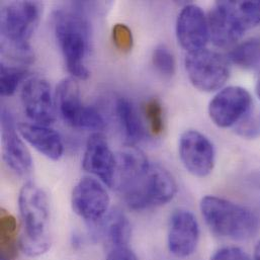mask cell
Listing matches in <instances>:
<instances>
[{"label":"cell","instance_id":"obj_1","mask_svg":"<svg viewBox=\"0 0 260 260\" xmlns=\"http://www.w3.org/2000/svg\"><path fill=\"white\" fill-rule=\"evenodd\" d=\"M41 19V6L34 1H14L5 4L0 14L1 50L3 54L23 65L34 60L28 44Z\"/></svg>","mask_w":260,"mask_h":260},{"label":"cell","instance_id":"obj_2","mask_svg":"<svg viewBox=\"0 0 260 260\" xmlns=\"http://www.w3.org/2000/svg\"><path fill=\"white\" fill-rule=\"evenodd\" d=\"M18 208L22 223L20 249L30 257L43 255L51 247L47 194L35 183L27 182L19 191Z\"/></svg>","mask_w":260,"mask_h":260},{"label":"cell","instance_id":"obj_3","mask_svg":"<svg viewBox=\"0 0 260 260\" xmlns=\"http://www.w3.org/2000/svg\"><path fill=\"white\" fill-rule=\"evenodd\" d=\"M53 22L67 70L77 79H87L90 74L85 63L90 45L87 19L77 10L64 8L54 13Z\"/></svg>","mask_w":260,"mask_h":260},{"label":"cell","instance_id":"obj_4","mask_svg":"<svg viewBox=\"0 0 260 260\" xmlns=\"http://www.w3.org/2000/svg\"><path fill=\"white\" fill-rule=\"evenodd\" d=\"M201 212L212 232L223 238L245 241L259 229L258 217L251 210L219 197L203 198Z\"/></svg>","mask_w":260,"mask_h":260},{"label":"cell","instance_id":"obj_5","mask_svg":"<svg viewBox=\"0 0 260 260\" xmlns=\"http://www.w3.org/2000/svg\"><path fill=\"white\" fill-rule=\"evenodd\" d=\"M210 39L219 48L236 43L260 23V1H218L208 16Z\"/></svg>","mask_w":260,"mask_h":260},{"label":"cell","instance_id":"obj_6","mask_svg":"<svg viewBox=\"0 0 260 260\" xmlns=\"http://www.w3.org/2000/svg\"><path fill=\"white\" fill-rule=\"evenodd\" d=\"M176 192L177 184L172 174L160 164L150 162L121 194L130 209L142 211L166 205Z\"/></svg>","mask_w":260,"mask_h":260},{"label":"cell","instance_id":"obj_7","mask_svg":"<svg viewBox=\"0 0 260 260\" xmlns=\"http://www.w3.org/2000/svg\"><path fill=\"white\" fill-rule=\"evenodd\" d=\"M185 70L191 84L205 92L219 90L230 76L229 60L222 54L208 49L187 53Z\"/></svg>","mask_w":260,"mask_h":260},{"label":"cell","instance_id":"obj_8","mask_svg":"<svg viewBox=\"0 0 260 260\" xmlns=\"http://www.w3.org/2000/svg\"><path fill=\"white\" fill-rule=\"evenodd\" d=\"M56 105L64 122L73 128L101 131L106 127L100 111L82 103L79 86L74 78H65L59 83Z\"/></svg>","mask_w":260,"mask_h":260},{"label":"cell","instance_id":"obj_9","mask_svg":"<svg viewBox=\"0 0 260 260\" xmlns=\"http://www.w3.org/2000/svg\"><path fill=\"white\" fill-rule=\"evenodd\" d=\"M179 158L185 169L197 177H206L214 169L216 152L213 143L199 131H185L178 144Z\"/></svg>","mask_w":260,"mask_h":260},{"label":"cell","instance_id":"obj_10","mask_svg":"<svg viewBox=\"0 0 260 260\" xmlns=\"http://www.w3.org/2000/svg\"><path fill=\"white\" fill-rule=\"evenodd\" d=\"M250 93L240 86H229L217 93L209 106V115L219 128H230L238 124L250 111Z\"/></svg>","mask_w":260,"mask_h":260},{"label":"cell","instance_id":"obj_11","mask_svg":"<svg viewBox=\"0 0 260 260\" xmlns=\"http://www.w3.org/2000/svg\"><path fill=\"white\" fill-rule=\"evenodd\" d=\"M110 196L100 180L82 178L74 187L71 198L73 211L82 219L100 222L110 211Z\"/></svg>","mask_w":260,"mask_h":260},{"label":"cell","instance_id":"obj_12","mask_svg":"<svg viewBox=\"0 0 260 260\" xmlns=\"http://www.w3.org/2000/svg\"><path fill=\"white\" fill-rule=\"evenodd\" d=\"M200 240V225L194 215L183 209L173 212L169 219L167 243L171 254L186 258L194 253Z\"/></svg>","mask_w":260,"mask_h":260},{"label":"cell","instance_id":"obj_13","mask_svg":"<svg viewBox=\"0 0 260 260\" xmlns=\"http://www.w3.org/2000/svg\"><path fill=\"white\" fill-rule=\"evenodd\" d=\"M1 130L4 162L17 176L28 177L32 171L30 153L16 133L12 115L5 108L1 111Z\"/></svg>","mask_w":260,"mask_h":260},{"label":"cell","instance_id":"obj_14","mask_svg":"<svg viewBox=\"0 0 260 260\" xmlns=\"http://www.w3.org/2000/svg\"><path fill=\"white\" fill-rule=\"evenodd\" d=\"M21 103L26 116L36 124L48 126L56 117L55 103L49 83L40 77L28 79L21 90Z\"/></svg>","mask_w":260,"mask_h":260},{"label":"cell","instance_id":"obj_15","mask_svg":"<svg viewBox=\"0 0 260 260\" xmlns=\"http://www.w3.org/2000/svg\"><path fill=\"white\" fill-rule=\"evenodd\" d=\"M176 37L188 53L205 49L210 31L208 17L201 7L189 4L181 9L176 20Z\"/></svg>","mask_w":260,"mask_h":260},{"label":"cell","instance_id":"obj_16","mask_svg":"<svg viewBox=\"0 0 260 260\" xmlns=\"http://www.w3.org/2000/svg\"><path fill=\"white\" fill-rule=\"evenodd\" d=\"M82 165L85 171L113 187L116 172V155L113 153L104 134L96 132L88 138Z\"/></svg>","mask_w":260,"mask_h":260},{"label":"cell","instance_id":"obj_17","mask_svg":"<svg viewBox=\"0 0 260 260\" xmlns=\"http://www.w3.org/2000/svg\"><path fill=\"white\" fill-rule=\"evenodd\" d=\"M18 133L29 145L47 158L57 161L63 156V141L56 131L39 124L21 123L18 125Z\"/></svg>","mask_w":260,"mask_h":260},{"label":"cell","instance_id":"obj_18","mask_svg":"<svg viewBox=\"0 0 260 260\" xmlns=\"http://www.w3.org/2000/svg\"><path fill=\"white\" fill-rule=\"evenodd\" d=\"M149 164L150 161L146 155L135 146L123 149L116 155V172L113 187L122 193Z\"/></svg>","mask_w":260,"mask_h":260},{"label":"cell","instance_id":"obj_19","mask_svg":"<svg viewBox=\"0 0 260 260\" xmlns=\"http://www.w3.org/2000/svg\"><path fill=\"white\" fill-rule=\"evenodd\" d=\"M98 223L99 235L110 251L128 247L132 230L130 221L122 211L118 209L111 210Z\"/></svg>","mask_w":260,"mask_h":260},{"label":"cell","instance_id":"obj_20","mask_svg":"<svg viewBox=\"0 0 260 260\" xmlns=\"http://www.w3.org/2000/svg\"><path fill=\"white\" fill-rule=\"evenodd\" d=\"M116 112L129 145L134 146L142 141L145 136V129L140 116L130 100L120 98L116 103Z\"/></svg>","mask_w":260,"mask_h":260},{"label":"cell","instance_id":"obj_21","mask_svg":"<svg viewBox=\"0 0 260 260\" xmlns=\"http://www.w3.org/2000/svg\"><path fill=\"white\" fill-rule=\"evenodd\" d=\"M20 248V236L16 219L2 210L0 217V250L1 259L13 260Z\"/></svg>","mask_w":260,"mask_h":260},{"label":"cell","instance_id":"obj_22","mask_svg":"<svg viewBox=\"0 0 260 260\" xmlns=\"http://www.w3.org/2000/svg\"><path fill=\"white\" fill-rule=\"evenodd\" d=\"M229 60L243 69L260 65V38H254L238 45L229 55Z\"/></svg>","mask_w":260,"mask_h":260},{"label":"cell","instance_id":"obj_23","mask_svg":"<svg viewBox=\"0 0 260 260\" xmlns=\"http://www.w3.org/2000/svg\"><path fill=\"white\" fill-rule=\"evenodd\" d=\"M27 70L23 66H10L1 63L0 67V91L3 96L14 94L20 82L25 78Z\"/></svg>","mask_w":260,"mask_h":260},{"label":"cell","instance_id":"obj_24","mask_svg":"<svg viewBox=\"0 0 260 260\" xmlns=\"http://www.w3.org/2000/svg\"><path fill=\"white\" fill-rule=\"evenodd\" d=\"M153 65L156 70L165 77H171L175 73V58L170 49L165 45H158L152 56Z\"/></svg>","mask_w":260,"mask_h":260},{"label":"cell","instance_id":"obj_25","mask_svg":"<svg viewBox=\"0 0 260 260\" xmlns=\"http://www.w3.org/2000/svg\"><path fill=\"white\" fill-rule=\"evenodd\" d=\"M144 113L149 124L150 132L154 136H159L164 131L163 109L157 99H151L144 106Z\"/></svg>","mask_w":260,"mask_h":260},{"label":"cell","instance_id":"obj_26","mask_svg":"<svg viewBox=\"0 0 260 260\" xmlns=\"http://www.w3.org/2000/svg\"><path fill=\"white\" fill-rule=\"evenodd\" d=\"M113 41L117 49L121 52H130L133 48L134 39L129 26L124 23L115 24L113 27Z\"/></svg>","mask_w":260,"mask_h":260},{"label":"cell","instance_id":"obj_27","mask_svg":"<svg viewBox=\"0 0 260 260\" xmlns=\"http://www.w3.org/2000/svg\"><path fill=\"white\" fill-rule=\"evenodd\" d=\"M237 133L247 139L256 138L260 134V113L251 111L238 123Z\"/></svg>","mask_w":260,"mask_h":260},{"label":"cell","instance_id":"obj_28","mask_svg":"<svg viewBox=\"0 0 260 260\" xmlns=\"http://www.w3.org/2000/svg\"><path fill=\"white\" fill-rule=\"evenodd\" d=\"M211 260H251V258L241 248L230 246L219 249Z\"/></svg>","mask_w":260,"mask_h":260},{"label":"cell","instance_id":"obj_29","mask_svg":"<svg viewBox=\"0 0 260 260\" xmlns=\"http://www.w3.org/2000/svg\"><path fill=\"white\" fill-rule=\"evenodd\" d=\"M106 260H139L129 247L117 248L110 251Z\"/></svg>","mask_w":260,"mask_h":260},{"label":"cell","instance_id":"obj_30","mask_svg":"<svg viewBox=\"0 0 260 260\" xmlns=\"http://www.w3.org/2000/svg\"><path fill=\"white\" fill-rule=\"evenodd\" d=\"M253 260H260V241L258 242V244L256 245V247H255Z\"/></svg>","mask_w":260,"mask_h":260},{"label":"cell","instance_id":"obj_31","mask_svg":"<svg viewBox=\"0 0 260 260\" xmlns=\"http://www.w3.org/2000/svg\"><path fill=\"white\" fill-rule=\"evenodd\" d=\"M256 93H257V95L260 99V78L259 80L257 81V84H256Z\"/></svg>","mask_w":260,"mask_h":260},{"label":"cell","instance_id":"obj_32","mask_svg":"<svg viewBox=\"0 0 260 260\" xmlns=\"http://www.w3.org/2000/svg\"><path fill=\"white\" fill-rule=\"evenodd\" d=\"M0 260H5V259H0Z\"/></svg>","mask_w":260,"mask_h":260}]
</instances>
